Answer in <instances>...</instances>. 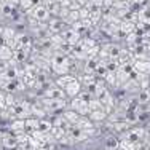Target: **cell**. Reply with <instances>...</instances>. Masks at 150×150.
Segmentation results:
<instances>
[{"label": "cell", "instance_id": "1", "mask_svg": "<svg viewBox=\"0 0 150 150\" xmlns=\"http://www.w3.org/2000/svg\"><path fill=\"white\" fill-rule=\"evenodd\" d=\"M29 16H32L37 23H42V21H48L50 19V10L48 6L45 5V3H37L35 2V5L32 6V8L29 10Z\"/></svg>", "mask_w": 150, "mask_h": 150}, {"label": "cell", "instance_id": "2", "mask_svg": "<svg viewBox=\"0 0 150 150\" xmlns=\"http://www.w3.org/2000/svg\"><path fill=\"white\" fill-rule=\"evenodd\" d=\"M64 93H66V96H67V98H70V99L77 98V96L81 93V83H80V81H77V80L70 81L67 86H64Z\"/></svg>", "mask_w": 150, "mask_h": 150}, {"label": "cell", "instance_id": "3", "mask_svg": "<svg viewBox=\"0 0 150 150\" xmlns=\"http://www.w3.org/2000/svg\"><path fill=\"white\" fill-rule=\"evenodd\" d=\"M107 115H109V113L105 112V109H99V110H91L88 118H90L93 123H99V121H104L107 118Z\"/></svg>", "mask_w": 150, "mask_h": 150}, {"label": "cell", "instance_id": "4", "mask_svg": "<svg viewBox=\"0 0 150 150\" xmlns=\"http://www.w3.org/2000/svg\"><path fill=\"white\" fill-rule=\"evenodd\" d=\"M62 117H64V120H66L67 123L70 125V126H75V125H77V121L80 120L81 115H78L75 110L69 109V110H64V112H62Z\"/></svg>", "mask_w": 150, "mask_h": 150}, {"label": "cell", "instance_id": "5", "mask_svg": "<svg viewBox=\"0 0 150 150\" xmlns=\"http://www.w3.org/2000/svg\"><path fill=\"white\" fill-rule=\"evenodd\" d=\"M2 145L5 149H8V150H16L18 147H19V144H18L15 134H13V136H5V137L2 139Z\"/></svg>", "mask_w": 150, "mask_h": 150}, {"label": "cell", "instance_id": "6", "mask_svg": "<svg viewBox=\"0 0 150 150\" xmlns=\"http://www.w3.org/2000/svg\"><path fill=\"white\" fill-rule=\"evenodd\" d=\"M15 56V51H13L11 48H8V46H0V59H3V61H6V59H10V58H13Z\"/></svg>", "mask_w": 150, "mask_h": 150}, {"label": "cell", "instance_id": "7", "mask_svg": "<svg viewBox=\"0 0 150 150\" xmlns=\"http://www.w3.org/2000/svg\"><path fill=\"white\" fill-rule=\"evenodd\" d=\"M134 67L142 74H150V62H145V61H141V62H139L137 61V62L134 64Z\"/></svg>", "mask_w": 150, "mask_h": 150}, {"label": "cell", "instance_id": "8", "mask_svg": "<svg viewBox=\"0 0 150 150\" xmlns=\"http://www.w3.org/2000/svg\"><path fill=\"white\" fill-rule=\"evenodd\" d=\"M34 5H35V0H19V6L26 11H29Z\"/></svg>", "mask_w": 150, "mask_h": 150}, {"label": "cell", "instance_id": "9", "mask_svg": "<svg viewBox=\"0 0 150 150\" xmlns=\"http://www.w3.org/2000/svg\"><path fill=\"white\" fill-rule=\"evenodd\" d=\"M115 150H123V149H120V147H118V149H115Z\"/></svg>", "mask_w": 150, "mask_h": 150}, {"label": "cell", "instance_id": "10", "mask_svg": "<svg viewBox=\"0 0 150 150\" xmlns=\"http://www.w3.org/2000/svg\"><path fill=\"white\" fill-rule=\"evenodd\" d=\"M137 150H144V149H137Z\"/></svg>", "mask_w": 150, "mask_h": 150}]
</instances>
